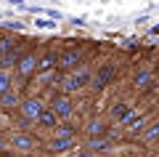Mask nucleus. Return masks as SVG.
<instances>
[{"mask_svg": "<svg viewBox=\"0 0 159 157\" xmlns=\"http://www.w3.org/2000/svg\"><path fill=\"white\" fill-rule=\"evenodd\" d=\"M90 83H93V72L85 67V64H82L80 69H74V72L64 75V77H61V85H58V88H61V93H64V96H72V93L82 91L85 85H90Z\"/></svg>", "mask_w": 159, "mask_h": 157, "instance_id": "1", "label": "nucleus"}, {"mask_svg": "<svg viewBox=\"0 0 159 157\" xmlns=\"http://www.w3.org/2000/svg\"><path fill=\"white\" fill-rule=\"evenodd\" d=\"M45 104H43V99H37V96H27V99L21 101V107H19V117L29 120V123H37L40 117H43V112H45Z\"/></svg>", "mask_w": 159, "mask_h": 157, "instance_id": "2", "label": "nucleus"}, {"mask_svg": "<svg viewBox=\"0 0 159 157\" xmlns=\"http://www.w3.org/2000/svg\"><path fill=\"white\" fill-rule=\"evenodd\" d=\"M8 144H11V149L19 152V155H32V152L37 149V139H34L32 133H24V130H13V133L8 136Z\"/></svg>", "mask_w": 159, "mask_h": 157, "instance_id": "3", "label": "nucleus"}, {"mask_svg": "<svg viewBox=\"0 0 159 157\" xmlns=\"http://www.w3.org/2000/svg\"><path fill=\"white\" fill-rule=\"evenodd\" d=\"M82 67V51L80 48H66V51H61L58 53V69L61 72H74V69H80Z\"/></svg>", "mask_w": 159, "mask_h": 157, "instance_id": "4", "label": "nucleus"}, {"mask_svg": "<svg viewBox=\"0 0 159 157\" xmlns=\"http://www.w3.org/2000/svg\"><path fill=\"white\" fill-rule=\"evenodd\" d=\"M48 107L58 115V120H69V117L74 115V101H72V96H64V93H56V96L51 99Z\"/></svg>", "mask_w": 159, "mask_h": 157, "instance_id": "5", "label": "nucleus"}, {"mask_svg": "<svg viewBox=\"0 0 159 157\" xmlns=\"http://www.w3.org/2000/svg\"><path fill=\"white\" fill-rule=\"evenodd\" d=\"M114 75H117V67H114L111 61H109V64H103V67L98 69L96 75H93V83H90V88H93V91H103V88H106V85L114 80Z\"/></svg>", "mask_w": 159, "mask_h": 157, "instance_id": "6", "label": "nucleus"}, {"mask_svg": "<svg viewBox=\"0 0 159 157\" xmlns=\"http://www.w3.org/2000/svg\"><path fill=\"white\" fill-rule=\"evenodd\" d=\"M133 115H135V109H133L127 101H117V104H111V120H114V123H119V128H122Z\"/></svg>", "mask_w": 159, "mask_h": 157, "instance_id": "7", "label": "nucleus"}, {"mask_svg": "<svg viewBox=\"0 0 159 157\" xmlns=\"http://www.w3.org/2000/svg\"><path fill=\"white\" fill-rule=\"evenodd\" d=\"M37 64H40V59L34 56V53H24L21 61L16 64V72L21 75V77H32V75H37Z\"/></svg>", "mask_w": 159, "mask_h": 157, "instance_id": "8", "label": "nucleus"}, {"mask_svg": "<svg viewBox=\"0 0 159 157\" xmlns=\"http://www.w3.org/2000/svg\"><path fill=\"white\" fill-rule=\"evenodd\" d=\"M74 146H77V136H72V139H53V141H48V152H51V155H64V152L74 149Z\"/></svg>", "mask_w": 159, "mask_h": 157, "instance_id": "9", "label": "nucleus"}, {"mask_svg": "<svg viewBox=\"0 0 159 157\" xmlns=\"http://www.w3.org/2000/svg\"><path fill=\"white\" fill-rule=\"evenodd\" d=\"M21 93H19V91L16 88H11V91H8V93L6 96H0V112H8V109H13V107H21Z\"/></svg>", "mask_w": 159, "mask_h": 157, "instance_id": "10", "label": "nucleus"}, {"mask_svg": "<svg viewBox=\"0 0 159 157\" xmlns=\"http://www.w3.org/2000/svg\"><path fill=\"white\" fill-rule=\"evenodd\" d=\"M85 136H88V141L90 139H106V123H103L101 117L90 120V123L85 125Z\"/></svg>", "mask_w": 159, "mask_h": 157, "instance_id": "11", "label": "nucleus"}, {"mask_svg": "<svg viewBox=\"0 0 159 157\" xmlns=\"http://www.w3.org/2000/svg\"><path fill=\"white\" fill-rule=\"evenodd\" d=\"M37 125H40V128H43V130H53V133H56V128H58V125H61V120H58V115L53 112L51 107H48L45 112H43V117L37 120Z\"/></svg>", "mask_w": 159, "mask_h": 157, "instance_id": "12", "label": "nucleus"}, {"mask_svg": "<svg viewBox=\"0 0 159 157\" xmlns=\"http://www.w3.org/2000/svg\"><path fill=\"white\" fill-rule=\"evenodd\" d=\"M122 128L130 130V133H135V136H143V133H146V117H143V115H133Z\"/></svg>", "mask_w": 159, "mask_h": 157, "instance_id": "13", "label": "nucleus"}, {"mask_svg": "<svg viewBox=\"0 0 159 157\" xmlns=\"http://www.w3.org/2000/svg\"><path fill=\"white\" fill-rule=\"evenodd\" d=\"M111 149V139H90L88 141V152H90V155H103V152H109Z\"/></svg>", "mask_w": 159, "mask_h": 157, "instance_id": "14", "label": "nucleus"}, {"mask_svg": "<svg viewBox=\"0 0 159 157\" xmlns=\"http://www.w3.org/2000/svg\"><path fill=\"white\" fill-rule=\"evenodd\" d=\"M133 85H135L138 91H141V88H148V85H151V69H148V67H143L141 72L135 75V80H133Z\"/></svg>", "mask_w": 159, "mask_h": 157, "instance_id": "15", "label": "nucleus"}, {"mask_svg": "<svg viewBox=\"0 0 159 157\" xmlns=\"http://www.w3.org/2000/svg\"><path fill=\"white\" fill-rule=\"evenodd\" d=\"M11 88H13V77H11V72L0 69V96H6Z\"/></svg>", "mask_w": 159, "mask_h": 157, "instance_id": "16", "label": "nucleus"}, {"mask_svg": "<svg viewBox=\"0 0 159 157\" xmlns=\"http://www.w3.org/2000/svg\"><path fill=\"white\" fill-rule=\"evenodd\" d=\"M141 139L146 141V144H154V141H159V123H154L151 128H146V133H143Z\"/></svg>", "mask_w": 159, "mask_h": 157, "instance_id": "17", "label": "nucleus"}, {"mask_svg": "<svg viewBox=\"0 0 159 157\" xmlns=\"http://www.w3.org/2000/svg\"><path fill=\"white\" fill-rule=\"evenodd\" d=\"M72 136H77V133H74V128L69 123H61L56 128V139H72Z\"/></svg>", "mask_w": 159, "mask_h": 157, "instance_id": "18", "label": "nucleus"}, {"mask_svg": "<svg viewBox=\"0 0 159 157\" xmlns=\"http://www.w3.org/2000/svg\"><path fill=\"white\" fill-rule=\"evenodd\" d=\"M34 27H40V29H56V22H51V19H34Z\"/></svg>", "mask_w": 159, "mask_h": 157, "instance_id": "19", "label": "nucleus"}, {"mask_svg": "<svg viewBox=\"0 0 159 157\" xmlns=\"http://www.w3.org/2000/svg\"><path fill=\"white\" fill-rule=\"evenodd\" d=\"M8 125H11V117H8L6 112H0V130H3V128H8Z\"/></svg>", "mask_w": 159, "mask_h": 157, "instance_id": "20", "label": "nucleus"}, {"mask_svg": "<svg viewBox=\"0 0 159 157\" xmlns=\"http://www.w3.org/2000/svg\"><path fill=\"white\" fill-rule=\"evenodd\" d=\"M6 29H24V24H21V22H8Z\"/></svg>", "mask_w": 159, "mask_h": 157, "instance_id": "21", "label": "nucleus"}, {"mask_svg": "<svg viewBox=\"0 0 159 157\" xmlns=\"http://www.w3.org/2000/svg\"><path fill=\"white\" fill-rule=\"evenodd\" d=\"M72 24H77V27H85L88 22H85V19H82V16H74V19H72Z\"/></svg>", "mask_w": 159, "mask_h": 157, "instance_id": "22", "label": "nucleus"}, {"mask_svg": "<svg viewBox=\"0 0 159 157\" xmlns=\"http://www.w3.org/2000/svg\"><path fill=\"white\" fill-rule=\"evenodd\" d=\"M8 146H11V144H8V139H3V136H0V152H6Z\"/></svg>", "mask_w": 159, "mask_h": 157, "instance_id": "23", "label": "nucleus"}]
</instances>
